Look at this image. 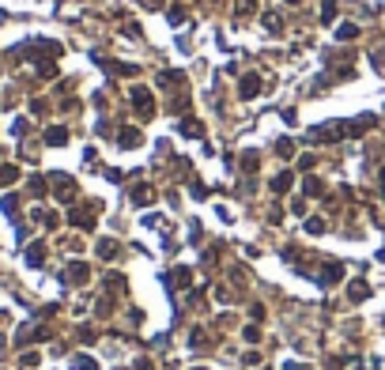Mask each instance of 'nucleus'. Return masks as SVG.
<instances>
[{
    "label": "nucleus",
    "mask_w": 385,
    "mask_h": 370,
    "mask_svg": "<svg viewBox=\"0 0 385 370\" xmlns=\"http://www.w3.org/2000/svg\"><path fill=\"white\" fill-rule=\"evenodd\" d=\"M132 99H136V110H140L143 117H151V114H155V102H151V95H147V91H136Z\"/></svg>",
    "instance_id": "f257e3e1"
},
{
    "label": "nucleus",
    "mask_w": 385,
    "mask_h": 370,
    "mask_svg": "<svg viewBox=\"0 0 385 370\" xmlns=\"http://www.w3.org/2000/svg\"><path fill=\"white\" fill-rule=\"evenodd\" d=\"M257 91H261V76H245L242 87H238V95H242V99H253Z\"/></svg>",
    "instance_id": "f03ea898"
},
{
    "label": "nucleus",
    "mask_w": 385,
    "mask_h": 370,
    "mask_svg": "<svg viewBox=\"0 0 385 370\" xmlns=\"http://www.w3.org/2000/svg\"><path fill=\"white\" fill-rule=\"evenodd\" d=\"M272 189H276V193H287V189H291V174H276V178H272Z\"/></svg>",
    "instance_id": "7ed1b4c3"
},
{
    "label": "nucleus",
    "mask_w": 385,
    "mask_h": 370,
    "mask_svg": "<svg viewBox=\"0 0 385 370\" xmlns=\"http://www.w3.org/2000/svg\"><path fill=\"white\" fill-rule=\"evenodd\" d=\"M340 276H344V268H340V265H328V268L321 272V280H325V284H336Z\"/></svg>",
    "instance_id": "20e7f679"
},
{
    "label": "nucleus",
    "mask_w": 385,
    "mask_h": 370,
    "mask_svg": "<svg viewBox=\"0 0 385 370\" xmlns=\"http://www.w3.org/2000/svg\"><path fill=\"white\" fill-rule=\"evenodd\" d=\"M136 144H140L136 128H125V132H121V147H136Z\"/></svg>",
    "instance_id": "39448f33"
},
{
    "label": "nucleus",
    "mask_w": 385,
    "mask_h": 370,
    "mask_svg": "<svg viewBox=\"0 0 385 370\" xmlns=\"http://www.w3.org/2000/svg\"><path fill=\"white\" fill-rule=\"evenodd\" d=\"M132 200H136V204H147V200H151V189H147V185H136V189H132Z\"/></svg>",
    "instance_id": "423d86ee"
},
{
    "label": "nucleus",
    "mask_w": 385,
    "mask_h": 370,
    "mask_svg": "<svg viewBox=\"0 0 385 370\" xmlns=\"http://www.w3.org/2000/svg\"><path fill=\"white\" fill-rule=\"evenodd\" d=\"M355 34H359V27H355V23H344V27L336 30V38H344V42H347V38H355Z\"/></svg>",
    "instance_id": "0eeeda50"
},
{
    "label": "nucleus",
    "mask_w": 385,
    "mask_h": 370,
    "mask_svg": "<svg viewBox=\"0 0 385 370\" xmlns=\"http://www.w3.org/2000/svg\"><path fill=\"white\" fill-rule=\"evenodd\" d=\"M366 295H370V287H366V284H351V299H366Z\"/></svg>",
    "instance_id": "6e6552de"
},
{
    "label": "nucleus",
    "mask_w": 385,
    "mask_h": 370,
    "mask_svg": "<svg viewBox=\"0 0 385 370\" xmlns=\"http://www.w3.org/2000/svg\"><path fill=\"white\" fill-rule=\"evenodd\" d=\"M182 132H185V136H200V125L197 121H182Z\"/></svg>",
    "instance_id": "1a4fd4ad"
},
{
    "label": "nucleus",
    "mask_w": 385,
    "mask_h": 370,
    "mask_svg": "<svg viewBox=\"0 0 385 370\" xmlns=\"http://www.w3.org/2000/svg\"><path fill=\"white\" fill-rule=\"evenodd\" d=\"M306 230H310V234H321V230H325V219H310V223H306Z\"/></svg>",
    "instance_id": "9d476101"
},
{
    "label": "nucleus",
    "mask_w": 385,
    "mask_h": 370,
    "mask_svg": "<svg viewBox=\"0 0 385 370\" xmlns=\"http://www.w3.org/2000/svg\"><path fill=\"white\" fill-rule=\"evenodd\" d=\"M382 189H385V170H382Z\"/></svg>",
    "instance_id": "9b49d317"
},
{
    "label": "nucleus",
    "mask_w": 385,
    "mask_h": 370,
    "mask_svg": "<svg viewBox=\"0 0 385 370\" xmlns=\"http://www.w3.org/2000/svg\"><path fill=\"white\" fill-rule=\"evenodd\" d=\"M197 370H204V367H197Z\"/></svg>",
    "instance_id": "f8f14e48"
}]
</instances>
